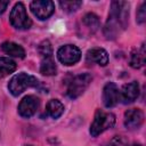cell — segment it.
Here are the masks:
<instances>
[{
	"mask_svg": "<svg viewBox=\"0 0 146 146\" xmlns=\"http://www.w3.org/2000/svg\"><path fill=\"white\" fill-rule=\"evenodd\" d=\"M83 23L86 26H88L89 29H92L94 31H96L99 27V18L97 15L92 13H88L83 16Z\"/></svg>",
	"mask_w": 146,
	"mask_h": 146,
	"instance_id": "obj_18",
	"label": "cell"
},
{
	"mask_svg": "<svg viewBox=\"0 0 146 146\" xmlns=\"http://www.w3.org/2000/svg\"><path fill=\"white\" fill-rule=\"evenodd\" d=\"M39 104H40V102L35 96H32V95L25 96L18 105L19 115L23 117H31L38 111Z\"/></svg>",
	"mask_w": 146,
	"mask_h": 146,
	"instance_id": "obj_8",
	"label": "cell"
},
{
	"mask_svg": "<svg viewBox=\"0 0 146 146\" xmlns=\"http://www.w3.org/2000/svg\"><path fill=\"white\" fill-rule=\"evenodd\" d=\"M8 5H9V1H2V0H0V14H2L7 9Z\"/></svg>",
	"mask_w": 146,
	"mask_h": 146,
	"instance_id": "obj_23",
	"label": "cell"
},
{
	"mask_svg": "<svg viewBox=\"0 0 146 146\" xmlns=\"http://www.w3.org/2000/svg\"><path fill=\"white\" fill-rule=\"evenodd\" d=\"M9 21L11 25L18 30H26L32 25V22L26 13V9L23 2H17L14 6L9 16Z\"/></svg>",
	"mask_w": 146,
	"mask_h": 146,
	"instance_id": "obj_5",
	"label": "cell"
},
{
	"mask_svg": "<svg viewBox=\"0 0 146 146\" xmlns=\"http://www.w3.org/2000/svg\"><path fill=\"white\" fill-rule=\"evenodd\" d=\"M39 54L42 58L44 57H52V47L49 40H44L39 44Z\"/></svg>",
	"mask_w": 146,
	"mask_h": 146,
	"instance_id": "obj_20",
	"label": "cell"
},
{
	"mask_svg": "<svg viewBox=\"0 0 146 146\" xmlns=\"http://www.w3.org/2000/svg\"><path fill=\"white\" fill-rule=\"evenodd\" d=\"M30 9L39 19H47L54 14L55 5L50 0H34L31 2Z\"/></svg>",
	"mask_w": 146,
	"mask_h": 146,
	"instance_id": "obj_7",
	"label": "cell"
},
{
	"mask_svg": "<svg viewBox=\"0 0 146 146\" xmlns=\"http://www.w3.org/2000/svg\"><path fill=\"white\" fill-rule=\"evenodd\" d=\"M115 124V115L110 112H104L102 110H97L94 121L90 125V133L92 137H97L103 133L105 130L113 128Z\"/></svg>",
	"mask_w": 146,
	"mask_h": 146,
	"instance_id": "obj_3",
	"label": "cell"
},
{
	"mask_svg": "<svg viewBox=\"0 0 146 146\" xmlns=\"http://www.w3.org/2000/svg\"><path fill=\"white\" fill-rule=\"evenodd\" d=\"M57 58L64 65H74L80 60L81 51L74 44H65L57 50Z\"/></svg>",
	"mask_w": 146,
	"mask_h": 146,
	"instance_id": "obj_6",
	"label": "cell"
},
{
	"mask_svg": "<svg viewBox=\"0 0 146 146\" xmlns=\"http://www.w3.org/2000/svg\"><path fill=\"white\" fill-rule=\"evenodd\" d=\"M46 112L52 119H57V117H59L63 114V112H64V105L58 99H50L47 103Z\"/></svg>",
	"mask_w": 146,
	"mask_h": 146,
	"instance_id": "obj_15",
	"label": "cell"
},
{
	"mask_svg": "<svg viewBox=\"0 0 146 146\" xmlns=\"http://www.w3.org/2000/svg\"><path fill=\"white\" fill-rule=\"evenodd\" d=\"M104 146H125V140L122 136H115Z\"/></svg>",
	"mask_w": 146,
	"mask_h": 146,
	"instance_id": "obj_22",
	"label": "cell"
},
{
	"mask_svg": "<svg viewBox=\"0 0 146 146\" xmlns=\"http://www.w3.org/2000/svg\"><path fill=\"white\" fill-rule=\"evenodd\" d=\"M16 70V63L8 57H0V76H6Z\"/></svg>",
	"mask_w": 146,
	"mask_h": 146,
	"instance_id": "obj_17",
	"label": "cell"
},
{
	"mask_svg": "<svg viewBox=\"0 0 146 146\" xmlns=\"http://www.w3.org/2000/svg\"><path fill=\"white\" fill-rule=\"evenodd\" d=\"M120 102V90L113 82L105 84L103 89V103L106 107H113Z\"/></svg>",
	"mask_w": 146,
	"mask_h": 146,
	"instance_id": "obj_9",
	"label": "cell"
},
{
	"mask_svg": "<svg viewBox=\"0 0 146 146\" xmlns=\"http://www.w3.org/2000/svg\"><path fill=\"white\" fill-rule=\"evenodd\" d=\"M146 21V3L143 2L137 10V23L143 24Z\"/></svg>",
	"mask_w": 146,
	"mask_h": 146,
	"instance_id": "obj_21",
	"label": "cell"
},
{
	"mask_svg": "<svg viewBox=\"0 0 146 146\" xmlns=\"http://www.w3.org/2000/svg\"><path fill=\"white\" fill-rule=\"evenodd\" d=\"M139 96V84L136 81L125 83L120 90V100L123 104H129L135 102Z\"/></svg>",
	"mask_w": 146,
	"mask_h": 146,
	"instance_id": "obj_11",
	"label": "cell"
},
{
	"mask_svg": "<svg viewBox=\"0 0 146 146\" xmlns=\"http://www.w3.org/2000/svg\"><path fill=\"white\" fill-rule=\"evenodd\" d=\"M129 22V3L125 1H112L108 18L104 27L107 39H115L125 30Z\"/></svg>",
	"mask_w": 146,
	"mask_h": 146,
	"instance_id": "obj_1",
	"label": "cell"
},
{
	"mask_svg": "<svg viewBox=\"0 0 146 146\" xmlns=\"http://www.w3.org/2000/svg\"><path fill=\"white\" fill-rule=\"evenodd\" d=\"M24 146H34V145H24Z\"/></svg>",
	"mask_w": 146,
	"mask_h": 146,
	"instance_id": "obj_24",
	"label": "cell"
},
{
	"mask_svg": "<svg viewBox=\"0 0 146 146\" xmlns=\"http://www.w3.org/2000/svg\"><path fill=\"white\" fill-rule=\"evenodd\" d=\"M146 60V50H145V43H143L139 48H136L132 50L130 56V66L133 68H140L144 66Z\"/></svg>",
	"mask_w": 146,
	"mask_h": 146,
	"instance_id": "obj_13",
	"label": "cell"
},
{
	"mask_svg": "<svg viewBox=\"0 0 146 146\" xmlns=\"http://www.w3.org/2000/svg\"><path fill=\"white\" fill-rule=\"evenodd\" d=\"M87 59L89 62H94L100 66H105L108 63L107 51L103 48H92L87 52Z\"/></svg>",
	"mask_w": 146,
	"mask_h": 146,
	"instance_id": "obj_12",
	"label": "cell"
},
{
	"mask_svg": "<svg viewBox=\"0 0 146 146\" xmlns=\"http://www.w3.org/2000/svg\"><path fill=\"white\" fill-rule=\"evenodd\" d=\"M39 84H40V82L35 76L22 72L11 78V80L9 81V84H8V89L13 96H18L25 89L38 88Z\"/></svg>",
	"mask_w": 146,
	"mask_h": 146,
	"instance_id": "obj_2",
	"label": "cell"
},
{
	"mask_svg": "<svg viewBox=\"0 0 146 146\" xmlns=\"http://www.w3.org/2000/svg\"><path fill=\"white\" fill-rule=\"evenodd\" d=\"M1 50L11 57H18V58L25 57V50L23 49V47L15 42H11V41L3 42L1 44Z\"/></svg>",
	"mask_w": 146,
	"mask_h": 146,
	"instance_id": "obj_14",
	"label": "cell"
},
{
	"mask_svg": "<svg viewBox=\"0 0 146 146\" xmlns=\"http://www.w3.org/2000/svg\"><path fill=\"white\" fill-rule=\"evenodd\" d=\"M144 122V113L139 108H130L124 113V125L129 130L138 129Z\"/></svg>",
	"mask_w": 146,
	"mask_h": 146,
	"instance_id": "obj_10",
	"label": "cell"
},
{
	"mask_svg": "<svg viewBox=\"0 0 146 146\" xmlns=\"http://www.w3.org/2000/svg\"><path fill=\"white\" fill-rule=\"evenodd\" d=\"M91 80H92V78L89 73H81V74L74 76L71 80V82L68 83L66 95L72 99L78 98L86 91V89L89 87Z\"/></svg>",
	"mask_w": 146,
	"mask_h": 146,
	"instance_id": "obj_4",
	"label": "cell"
},
{
	"mask_svg": "<svg viewBox=\"0 0 146 146\" xmlns=\"http://www.w3.org/2000/svg\"><path fill=\"white\" fill-rule=\"evenodd\" d=\"M59 6L67 13H73L82 6V1H59Z\"/></svg>",
	"mask_w": 146,
	"mask_h": 146,
	"instance_id": "obj_19",
	"label": "cell"
},
{
	"mask_svg": "<svg viewBox=\"0 0 146 146\" xmlns=\"http://www.w3.org/2000/svg\"><path fill=\"white\" fill-rule=\"evenodd\" d=\"M40 72L43 75H55L57 72V66L52 59V57H44L41 60L40 65Z\"/></svg>",
	"mask_w": 146,
	"mask_h": 146,
	"instance_id": "obj_16",
	"label": "cell"
}]
</instances>
